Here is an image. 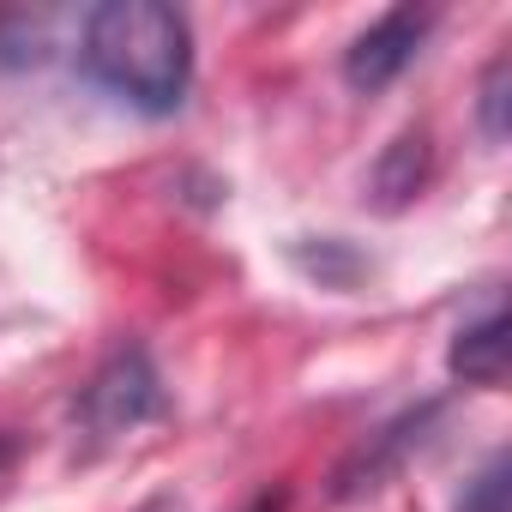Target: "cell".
<instances>
[{"mask_svg": "<svg viewBox=\"0 0 512 512\" xmlns=\"http://www.w3.org/2000/svg\"><path fill=\"white\" fill-rule=\"evenodd\" d=\"M49 13H0V67H43L49 61Z\"/></svg>", "mask_w": 512, "mask_h": 512, "instance_id": "7", "label": "cell"}, {"mask_svg": "<svg viewBox=\"0 0 512 512\" xmlns=\"http://www.w3.org/2000/svg\"><path fill=\"white\" fill-rule=\"evenodd\" d=\"M422 181H428V139H422V133H404V139L380 157V169H374V193H380V205L392 211V205H404Z\"/></svg>", "mask_w": 512, "mask_h": 512, "instance_id": "6", "label": "cell"}, {"mask_svg": "<svg viewBox=\"0 0 512 512\" xmlns=\"http://www.w3.org/2000/svg\"><path fill=\"white\" fill-rule=\"evenodd\" d=\"M428 25H434V13H422V7H392L386 19H374V25L344 49V85L362 91V97L386 91V85L422 55Z\"/></svg>", "mask_w": 512, "mask_h": 512, "instance_id": "3", "label": "cell"}, {"mask_svg": "<svg viewBox=\"0 0 512 512\" xmlns=\"http://www.w3.org/2000/svg\"><path fill=\"white\" fill-rule=\"evenodd\" d=\"M458 512H506V452H494V458L482 464V476L464 488Z\"/></svg>", "mask_w": 512, "mask_h": 512, "instance_id": "9", "label": "cell"}, {"mask_svg": "<svg viewBox=\"0 0 512 512\" xmlns=\"http://www.w3.org/2000/svg\"><path fill=\"white\" fill-rule=\"evenodd\" d=\"M7 452H13V446H7ZM7 452H0V458H7Z\"/></svg>", "mask_w": 512, "mask_h": 512, "instance_id": "12", "label": "cell"}, {"mask_svg": "<svg viewBox=\"0 0 512 512\" xmlns=\"http://www.w3.org/2000/svg\"><path fill=\"white\" fill-rule=\"evenodd\" d=\"M446 368H452V380H464V386H500V380H506V314L488 308L482 320H470V326L452 338Z\"/></svg>", "mask_w": 512, "mask_h": 512, "instance_id": "5", "label": "cell"}, {"mask_svg": "<svg viewBox=\"0 0 512 512\" xmlns=\"http://www.w3.org/2000/svg\"><path fill=\"white\" fill-rule=\"evenodd\" d=\"M440 410L434 404H422V410H410V416H398L392 428H380V434H368L344 464H338V476H332V494L338 500H362V494H374V488H386L392 482V470L422 446V434H428V422H434Z\"/></svg>", "mask_w": 512, "mask_h": 512, "instance_id": "4", "label": "cell"}, {"mask_svg": "<svg viewBox=\"0 0 512 512\" xmlns=\"http://www.w3.org/2000/svg\"><path fill=\"white\" fill-rule=\"evenodd\" d=\"M169 410L163 398V380H157V362L139 350V344H121L79 392V422L85 434L97 440H115V434H133L145 422H157Z\"/></svg>", "mask_w": 512, "mask_h": 512, "instance_id": "2", "label": "cell"}, {"mask_svg": "<svg viewBox=\"0 0 512 512\" xmlns=\"http://www.w3.org/2000/svg\"><path fill=\"white\" fill-rule=\"evenodd\" d=\"M79 67L139 115H175L193 79V31L163 0H103L79 25Z\"/></svg>", "mask_w": 512, "mask_h": 512, "instance_id": "1", "label": "cell"}, {"mask_svg": "<svg viewBox=\"0 0 512 512\" xmlns=\"http://www.w3.org/2000/svg\"><path fill=\"white\" fill-rule=\"evenodd\" d=\"M284 506H290V494H284V488H266V494H260V500H253L247 512H284Z\"/></svg>", "mask_w": 512, "mask_h": 512, "instance_id": "10", "label": "cell"}, {"mask_svg": "<svg viewBox=\"0 0 512 512\" xmlns=\"http://www.w3.org/2000/svg\"><path fill=\"white\" fill-rule=\"evenodd\" d=\"M506 85H512V61L494 55L488 73H482V91H476V121H482V139L488 145L506 139Z\"/></svg>", "mask_w": 512, "mask_h": 512, "instance_id": "8", "label": "cell"}, {"mask_svg": "<svg viewBox=\"0 0 512 512\" xmlns=\"http://www.w3.org/2000/svg\"><path fill=\"white\" fill-rule=\"evenodd\" d=\"M145 512H187V506H181V500H151Z\"/></svg>", "mask_w": 512, "mask_h": 512, "instance_id": "11", "label": "cell"}]
</instances>
